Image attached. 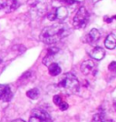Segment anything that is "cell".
Instances as JSON below:
<instances>
[{"label": "cell", "mask_w": 116, "mask_h": 122, "mask_svg": "<svg viewBox=\"0 0 116 122\" xmlns=\"http://www.w3.org/2000/svg\"><path fill=\"white\" fill-rule=\"evenodd\" d=\"M70 29L64 23H56L45 27L40 34V40L46 44H55L68 36Z\"/></svg>", "instance_id": "obj_1"}, {"label": "cell", "mask_w": 116, "mask_h": 122, "mask_svg": "<svg viewBox=\"0 0 116 122\" xmlns=\"http://www.w3.org/2000/svg\"><path fill=\"white\" fill-rule=\"evenodd\" d=\"M58 86L69 93H75L80 88V84L77 77L72 73H66L65 75H64L58 83Z\"/></svg>", "instance_id": "obj_2"}, {"label": "cell", "mask_w": 116, "mask_h": 122, "mask_svg": "<svg viewBox=\"0 0 116 122\" xmlns=\"http://www.w3.org/2000/svg\"><path fill=\"white\" fill-rule=\"evenodd\" d=\"M89 13L84 6H81L74 17V25L77 29H83L88 25Z\"/></svg>", "instance_id": "obj_3"}, {"label": "cell", "mask_w": 116, "mask_h": 122, "mask_svg": "<svg viewBox=\"0 0 116 122\" xmlns=\"http://www.w3.org/2000/svg\"><path fill=\"white\" fill-rule=\"evenodd\" d=\"M29 122H52L50 115L43 109H35L33 110Z\"/></svg>", "instance_id": "obj_4"}, {"label": "cell", "mask_w": 116, "mask_h": 122, "mask_svg": "<svg viewBox=\"0 0 116 122\" xmlns=\"http://www.w3.org/2000/svg\"><path fill=\"white\" fill-rule=\"evenodd\" d=\"M68 15V11L65 6H60V7H56L53 8L51 12L47 15L48 19L51 21L55 20H64L65 19L66 16Z\"/></svg>", "instance_id": "obj_5"}, {"label": "cell", "mask_w": 116, "mask_h": 122, "mask_svg": "<svg viewBox=\"0 0 116 122\" xmlns=\"http://www.w3.org/2000/svg\"><path fill=\"white\" fill-rule=\"evenodd\" d=\"M17 0H0V10L5 12H12L18 6Z\"/></svg>", "instance_id": "obj_6"}, {"label": "cell", "mask_w": 116, "mask_h": 122, "mask_svg": "<svg viewBox=\"0 0 116 122\" xmlns=\"http://www.w3.org/2000/svg\"><path fill=\"white\" fill-rule=\"evenodd\" d=\"M12 97V92L9 86L0 85V100L8 102Z\"/></svg>", "instance_id": "obj_7"}, {"label": "cell", "mask_w": 116, "mask_h": 122, "mask_svg": "<svg viewBox=\"0 0 116 122\" xmlns=\"http://www.w3.org/2000/svg\"><path fill=\"white\" fill-rule=\"evenodd\" d=\"M100 36H101L100 32L97 30V29H95V28H93L86 36V41L90 45H94L95 43H97V41L100 39Z\"/></svg>", "instance_id": "obj_8"}, {"label": "cell", "mask_w": 116, "mask_h": 122, "mask_svg": "<svg viewBox=\"0 0 116 122\" xmlns=\"http://www.w3.org/2000/svg\"><path fill=\"white\" fill-rule=\"evenodd\" d=\"M94 67H95V65H94L93 61L90 60V59L84 60L81 65V71L83 72L84 75H88V74H90L91 72L93 71Z\"/></svg>", "instance_id": "obj_9"}, {"label": "cell", "mask_w": 116, "mask_h": 122, "mask_svg": "<svg viewBox=\"0 0 116 122\" xmlns=\"http://www.w3.org/2000/svg\"><path fill=\"white\" fill-rule=\"evenodd\" d=\"M58 51H59V49L56 48V47H52L50 49H48V53L45 56V58L43 59V63L46 66H49L51 63H53V61L55 59V55L58 53Z\"/></svg>", "instance_id": "obj_10"}, {"label": "cell", "mask_w": 116, "mask_h": 122, "mask_svg": "<svg viewBox=\"0 0 116 122\" xmlns=\"http://www.w3.org/2000/svg\"><path fill=\"white\" fill-rule=\"evenodd\" d=\"M104 55H105V51L102 47H100V46H97L95 48H93V50L90 52V56L91 57L94 58L96 60H101L104 57Z\"/></svg>", "instance_id": "obj_11"}, {"label": "cell", "mask_w": 116, "mask_h": 122, "mask_svg": "<svg viewBox=\"0 0 116 122\" xmlns=\"http://www.w3.org/2000/svg\"><path fill=\"white\" fill-rule=\"evenodd\" d=\"M104 45L108 49H114L116 46V36L114 34L108 35L104 41Z\"/></svg>", "instance_id": "obj_12"}, {"label": "cell", "mask_w": 116, "mask_h": 122, "mask_svg": "<svg viewBox=\"0 0 116 122\" xmlns=\"http://www.w3.org/2000/svg\"><path fill=\"white\" fill-rule=\"evenodd\" d=\"M48 71L51 76H58L61 73L62 69H61L60 66L57 63H51L50 65L48 66Z\"/></svg>", "instance_id": "obj_13"}, {"label": "cell", "mask_w": 116, "mask_h": 122, "mask_svg": "<svg viewBox=\"0 0 116 122\" xmlns=\"http://www.w3.org/2000/svg\"><path fill=\"white\" fill-rule=\"evenodd\" d=\"M93 122H112L111 118L107 117L102 113H100V114H96L93 116Z\"/></svg>", "instance_id": "obj_14"}, {"label": "cell", "mask_w": 116, "mask_h": 122, "mask_svg": "<svg viewBox=\"0 0 116 122\" xmlns=\"http://www.w3.org/2000/svg\"><path fill=\"white\" fill-rule=\"evenodd\" d=\"M26 95L31 99H37L39 97L40 93H39V90L37 88H32V89L26 92Z\"/></svg>", "instance_id": "obj_15"}, {"label": "cell", "mask_w": 116, "mask_h": 122, "mask_svg": "<svg viewBox=\"0 0 116 122\" xmlns=\"http://www.w3.org/2000/svg\"><path fill=\"white\" fill-rule=\"evenodd\" d=\"M53 100H54V103L56 104V106H60L61 104L63 103V99H62V97H61L60 95H56L55 97H54V98H53Z\"/></svg>", "instance_id": "obj_16"}, {"label": "cell", "mask_w": 116, "mask_h": 122, "mask_svg": "<svg viewBox=\"0 0 116 122\" xmlns=\"http://www.w3.org/2000/svg\"><path fill=\"white\" fill-rule=\"evenodd\" d=\"M59 107H60L61 110H66L68 108V104L65 101H63V103L59 106Z\"/></svg>", "instance_id": "obj_17"}, {"label": "cell", "mask_w": 116, "mask_h": 122, "mask_svg": "<svg viewBox=\"0 0 116 122\" xmlns=\"http://www.w3.org/2000/svg\"><path fill=\"white\" fill-rule=\"evenodd\" d=\"M109 69L111 71H114L115 70V62H111V65L109 66Z\"/></svg>", "instance_id": "obj_18"}, {"label": "cell", "mask_w": 116, "mask_h": 122, "mask_svg": "<svg viewBox=\"0 0 116 122\" xmlns=\"http://www.w3.org/2000/svg\"><path fill=\"white\" fill-rule=\"evenodd\" d=\"M12 122H25V120H22V119H15V120H13Z\"/></svg>", "instance_id": "obj_19"}]
</instances>
